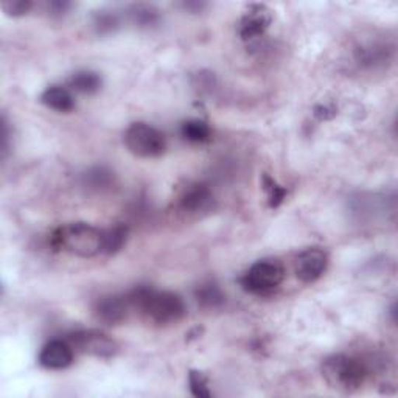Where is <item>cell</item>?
Segmentation results:
<instances>
[{"label":"cell","instance_id":"obj_1","mask_svg":"<svg viewBox=\"0 0 398 398\" xmlns=\"http://www.w3.org/2000/svg\"><path fill=\"white\" fill-rule=\"evenodd\" d=\"M131 307L158 326L179 322L186 316V304L178 294L140 286L128 294Z\"/></svg>","mask_w":398,"mask_h":398},{"label":"cell","instance_id":"obj_2","mask_svg":"<svg viewBox=\"0 0 398 398\" xmlns=\"http://www.w3.org/2000/svg\"><path fill=\"white\" fill-rule=\"evenodd\" d=\"M51 246L79 259H92L105 252V231L87 223L65 224L51 235Z\"/></svg>","mask_w":398,"mask_h":398},{"label":"cell","instance_id":"obj_3","mask_svg":"<svg viewBox=\"0 0 398 398\" xmlns=\"http://www.w3.org/2000/svg\"><path fill=\"white\" fill-rule=\"evenodd\" d=\"M322 375L333 389L341 392H353L364 385L368 368L363 359L338 353L323 361Z\"/></svg>","mask_w":398,"mask_h":398},{"label":"cell","instance_id":"obj_4","mask_svg":"<svg viewBox=\"0 0 398 398\" xmlns=\"http://www.w3.org/2000/svg\"><path fill=\"white\" fill-rule=\"evenodd\" d=\"M124 143L128 150L139 158H159L167 150L164 134L148 123H132L124 132Z\"/></svg>","mask_w":398,"mask_h":398},{"label":"cell","instance_id":"obj_5","mask_svg":"<svg viewBox=\"0 0 398 398\" xmlns=\"http://www.w3.org/2000/svg\"><path fill=\"white\" fill-rule=\"evenodd\" d=\"M285 278L283 264L278 260H260L254 263L243 277L245 290L252 294H267L278 288Z\"/></svg>","mask_w":398,"mask_h":398},{"label":"cell","instance_id":"obj_6","mask_svg":"<svg viewBox=\"0 0 398 398\" xmlns=\"http://www.w3.org/2000/svg\"><path fill=\"white\" fill-rule=\"evenodd\" d=\"M68 341L72 344L73 349L98 358L114 357L117 353V349H119L114 339H110L108 335L95 330L75 331V333H72L69 336Z\"/></svg>","mask_w":398,"mask_h":398},{"label":"cell","instance_id":"obj_7","mask_svg":"<svg viewBox=\"0 0 398 398\" xmlns=\"http://www.w3.org/2000/svg\"><path fill=\"white\" fill-rule=\"evenodd\" d=\"M328 267V255L319 248H309L300 252L294 263L296 276L304 283H313L323 276Z\"/></svg>","mask_w":398,"mask_h":398},{"label":"cell","instance_id":"obj_8","mask_svg":"<svg viewBox=\"0 0 398 398\" xmlns=\"http://www.w3.org/2000/svg\"><path fill=\"white\" fill-rule=\"evenodd\" d=\"M131 308L128 296H105L95 305V318L106 326H119L127 319Z\"/></svg>","mask_w":398,"mask_h":398},{"label":"cell","instance_id":"obj_9","mask_svg":"<svg viewBox=\"0 0 398 398\" xmlns=\"http://www.w3.org/2000/svg\"><path fill=\"white\" fill-rule=\"evenodd\" d=\"M73 349L69 341L55 339L44 345L39 353V364L49 371H63L73 363Z\"/></svg>","mask_w":398,"mask_h":398},{"label":"cell","instance_id":"obj_10","mask_svg":"<svg viewBox=\"0 0 398 398\" xmlns=\"http://www.w3.org/2000/svg\"><path fill=\"white\" fill-rule=\"evenodd\" d=\"M213 195L207 186L204 184H190L182 190L179 195L178 204L179 209L188 215H198V213L207 212L212 207Z\"/></svg>","mask_w":398,"mask_h":398},{"label":"cell","instance_id":"obj_11","mask_svg":"<svg viewBox=\"0 0 398 398\" xmlns=\"http://www.w3.org/2000/svg\"><path fill=\"white\" fill-rule=\"evenodd\" d=\"M271 11L264 5L249 6L240 24V36L245 41H252L268 30L271 24Z\"/></svg>","mask_w":398,"mask_h":398},{"label":"cell","instance_id":"obj_12","mask_svg":"<svg viewBox=\"0 0 398 398\" xmlns=\"http://www.w3.org/2000/svg\"><path fill=\"white\" fill-rule=\"evenodd\" d=\"M41 101L47 108L56 110V113H70L75 108V100L72 94L61 86H51L41 95Z\"/></svg>","mask_w":398,"mask_h":398},{"label":"cell","instance_id":"obj_13","mask_svg":"<svg viewBox=\"0 0 398 398\" xmlns=\"http://www.w3.org/2000/svg\"><path fill=\"white\" fill-rule=\"evenodd\" d=\"M198 304L204 308H218L224 304V294L219 286L209 280V282L201 283L195 291Z\"/></svg>","mask_w":398,"mask_h":398},{"label":"cell","instance_id":"obj_14","mask_svg":"<svg viewBox=\"0 0 398 398\" xmlns=\"http://www.w3.org/2000/svg\"><path fill=\"white\" fill-rule=\"evenodd\" d=\"M70 87L75 92L91 95L97 92L101 87V78L98 73L91 70H81L70 78Z\"/></svg>","mask_w":398,"mask_h":398},{"label":"cell","instance_id":"obj_15","mask_svg":"<svg viewBox=\"0 0 398 398\" xmlns=\"http://www.w3.org/2000/svg\"><path fill=\"white\" fill-rule=\"evenodd\" d=\"M182 137L193 143H205L212 137L210 127L203 120H188L182 124L181 128Z\"/></svg>","mask_w":398,"mask_h":398},{"label":"cell","instance_id":"obj_16","mask_svg":"<svg viewBox=\"0 0 398 398\" xmlns=\"http://www.w3.org/2000/svg\"><path fill=\"white\" fill-rule=\"evenodd\" d=\"M114 173H110L108 168L97 167L89 169L84 174V186L92 190H105L114 184Z\"/></svg>","mask_w":398,"mask_h":398},{"label":"cell","instance_id":"obj_17","mask_svg":"<svg viewBox=\"0 0 398 398\" xmlns=\"http://www.w3.org/2000/svg\"><path fill=\"white\" fill-rule=\"evenodd\" d=\"M128 238V227L117 224L105 231V252L115 254L123 248Z\"/></svg>","mask_w":398,"mask_h":398},{"label":"cell","instance_id":"obj_18","mask_svg":"<svg viewBox=\"0 0 398 398\" xmlns=\"http://www.w3.org/2000/svg\"><path fill=\"white\" fill-rule=\"evenodd\" d=\"M131 19L134 20L137 25L150 27V25L156 24L159 16H158V11L154 10L153 6L136 5V6H132V10H131Z\"/></svg>","mask_w":398,"mask_h":398},{"label":"cell","instance_id":"obj_19","mask_svg":"<svg viewBox=\"0 0 398 398\" xmlns=\"http://www.w3.org/2000/svg\"><path fill=\"white\" fill-rule=\"evenodd\" d=\"M263 187H264V190L268 191V198H269V205H271V207L272 209L278 207V205L283 203V199L286 196V190L283 187H280L274 179L269 178L268 174L263 176Z\"/></svg>","mask_w":398,"mask_h":398},{"label":"cell","instance_id":"obj_20","mask_svg":"<svg viewBox=\"0 0 398 398\" xmlns=\"http://www.w3.org/2000/svg\"><path fill=\"white\" fill-rule=\"evenodd\" d=\"M188 385L191 394L198 398H209L212 394L207 386V380H205L204 375L201 372L191 371L188 375Z\"/></svg>","mask_w":398,"mask_h":398},{"label":"cell","instance_id":"obj_21","mask_svg":"<svg viewBox=\"0 0 398 398\" xmlns=\"http://www.w3.org/2000/svg\"><path fill=\"white\" fill-rule=\"evenodd\" d=\"M32 8L33 4L30 0H6V2H2V10L5 11V14L13 18L24 16Z\"/></svg>","mask_w":398,"mask_h":398},{"label":"cell","instance_id":"obj_22","mask_svg":"<svg viewBox=\"0 0 398 398\" xmlns=\"http://www.w3.org/2000/svg\"><path fill=\"white\" fill-rule=\"evenodd\" d=\"M117 18L114 14L106 13V11H101L100 14H97V18H95V27L98 28V32H113L114 28L117 27Z\"/></svg>","mask_w":398,"mask_h":398},{"label":"cell","instance_id":"obj_23","mask_svg":"<svg viewBox=\"0 0 398 398\" xmlns=\"http://www.w3.org/2000/svg\"><path fill=\"white\" fill-rule=\"evenodd\" d=\"M70 4L68 2H50L49 4V11L50 14H58V16H61L65 11L69 10Z\"/></svg>","mask_w":398,"mask_h":398},{"label":"cell","instance_id":"obj_24","mask_svg":"<svg viewBox=\"0 0 398 398\" xmlns=\"http://www.w3.org/2000/svg\"><path fill=\"white\" fill-rule=\"evenodd\" d=\"M8 140H10V132H8V123H6V119L4 117L2 119V154L4 158L8 153Z\"/></svg>","mask_w":398,"mask_h":398},{"label":"cell","instance_id":"obj_25","mask_svg":"<svg viewBox=\"0 0 398 398\" xmlns=\"http://www.w3.org/2000/svg\"><path fill=\"white\" fill-rule=\"evenodd\" d=\"M322 110H323V113H327L328 109H327V108H322ZM319 117H321V119H326V114H321Z\"/></svg>","mask_w":398,"mask_h":398}]
</instances>
